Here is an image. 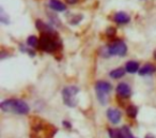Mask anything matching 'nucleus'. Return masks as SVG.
<instances>
[{"label": "nucleus", "mask_w": 156, "mask_h": 138, "mask_svg": "<svg viewBox=\"0 0 156 138\" xmlns=\"http://www.w3.org/2000/svg\"><path fill=\"white\" fill-rule=\"evenodd\" d=\"M0 108L3 111L8 112H14L18 114H27L30 110L28 104L22 100H5L0 104Z\"/></svg>", "instance_id": "nucleus-1"}, {"label": "nucleus", "mask_w": 156, "mask_h": 138, "mask_svg": "<svg viewBox=\"0 0 156 138\" xmlns=\"http://www.w3.org/2000/svg\"><path fill=\"white\" fill-rule=\"evenodd\" d=\"M57 35V34H55ZM55 35L51 34H42V37L40 38V43H39V48L44 52L47 53H52L56 49H58V47L60 46L59 42L55 39Z\"/></svg>", "instance_id": "nucleus-2"}, {"label": "nucleus", "mask_w": 156, "mask_h": 138, "mask_svg": "<svg viewBox=\"0 0 156 138\" xmlns=\"http://www.w3.org/2000/svg\"><path fill=\"white\" fill-rule=\"evenodd\" d=\"M112 90V86L107 82H98L95 84V91L101 104L105 105L108 102V94Z\"/></svg>", "instance_id": "nucleus-3"}, {"label": "nucleus", "mask_w": 156, "mask_h": 138, "mask_svg": "<svg viewBox=\"0 0 156 138\" xmlns=\"http://www.w3.org/2000/svg\"><path fill=\"white\" fill-rule=\"evenodd\" d=\"M105 53H107V56H125L127 52L125 43L122 41H117L111 43L107 47H105Z\"/></svg>", "instance_id": "nucleus-4"}, {"label": "nucleus", "mask_w": 156, "mask_h": 138, "mask_svg": "<svg viewBox=\"0 0 156 138\" xmlns=\"http://www.w3.org/2000/svg\"><path fill=\"white\" fill-rule=\"evenodd\" d=\"M79 89L75 86H69L65 87L62 91V96H63V101H64V104L69 107H74L76 105V100L75 96L78 93Z\"/></svg>", "instance_id": "nucleus-5"}, {"label": "nucleus", "mask_w": 156, "mask_h": 138, "mask_svg": "<svg viewBox=\"0 0 156 138\" xmlns=\"http://www.w3.org/2000/svg\"><path fill=\"white\" fill-rule=\"evenodd\" d=\"M35 25H37V30L41 31L42 34H57L56 31L54 30V28H52V27H50L49 25L43 23L42 20H37V22H35Z\"/></svg>", "instance_id": "nucleus-6"}, {"label": "nucleus", "mask_w": 156, "mask_h": 138, "mask_svg": "<svg viewBox=\"0 0 156 138\" xmlns=\"http://www.w3.org/2000/svg\"><path fill=\"white\" fill-rule=\"evenodd\" d=\"M117 93L122 97H129L132 94V90H130V87L128 86L125 82H121V84L118 85L117 87Z\"/></svg>", "instance_id": "nucleus-7"}, {"label": "nucleus", "mask_w": 156, "mask_h": 138, "mask_svg": "<svg viewBox=\"0 0 156 138\" xmlns=\"http://www.w3.org/2000/svg\"><path fill=\"white\" fill-rule=\"evenodd\" d=\"M107 117H108L110 122H112L113 124H117L121 120V112L118 109H115V108H109L107 110Z\"/></svg>", "instance_id": "nucleus-8"}, {"label": "nucleus", "mask_w": 156, "mask_h": 138, "mask_svg": "<svg viewBox=\"0 0 156 138\" xmlns=\"http://www.w3.org/2000/svg\"><path fill=\"white\" fill-rule=\"evenodd\" d=\"M49 7L56 12H64L66 10V5L60 0H49Z\"/></svg>", "instance_id": "nucleus-9"}, {"label": "nucleus", "mask_w": 156, "mask_h": 138, "mask_svg": "<svg viewBox=\"0 0 156 138\" xmlns=\"http://www.w3.org/2000/svg\"><path fill=\"white\" fill-rule=\"evenodd\" d=\"M113 20L119 25H124V24H127L130 20V18H129V16L126 13H124V12H118V13H115V15L113 16Z\"/></svg>", "instance_id": "nucleus-10"}, {"label": "nucleus", "mask_w": 156, "mask_h": 138, "mask_svg": "<svg viewBox=\"0 0 156 138\" xmlns=\"http://www.w3.org/2000/svg\"><path fill=\"white\" fill-rule=\"evenodd\" d=\"M155 71H156V67H154L153 64H150L149 63V64L143 65V67L138 71V73H139V75L144 76V75H151V74H153Z\"/></svg>", "instance_id": "nucleus-11"}, {"label": "nucleus", "mask_w": 156, "mask_h": 138, "mask_svg": "<svg viewBox=\"0 0 156 138\" xmlns=\"http://www.w3.org/2000/svg\"><path fill=\"white\" fill-rule=\"evenodd\" d=\"M125 70L128 73H136L137 71H139V63L136 62V61H128L125 65Z\"/></svg>", "instance_id": "nucleus-12"}, {"label": "nucleus", "mask_w": 156, "mask_h": 138, "mask_svg": "<svg viewBox=\"0 0 156 138\" xmlns=\"http://www.w3.org/2000/svg\"><path fill=\"white\" fill-rule=\"evenodd\" d=\"M125 72H126V70L123 69V67H118V69L111 71L110 73H109V76H110L111 78H113V79H118V78L123 77V76L125 75Z\"/></svg>", "instance_id": "nucleus-13"}, {"label": "nucleus", "mask_w": 156, "mask_h": 138, "mask_svg": "<svg viewBox=\"0 0 156 138\" xmlns=\"http://www.w3.org/2000/svg\"><path fill=\"white\" fill-rule=\"evenodd\" d=\"M39 43H40V40H37V38L34 37V35H31V37H29L27 39V45L32 48L39 47Z\"/></svg>", "instance_id": "nucleus-14"}, {"label": "nucleus", "mask_w": 156, "mask_h": 138, "mask_svg": "<svg viewBox=\"0 0 156 138\" xmlns=\"http://www.w3.org/2000/svg\"><path fill=\"white\" fill-rule=\"evenodd\" d=\"M126 112H127V114L130 117V118H135V117L137 116V114H138V108L136 107V106H128L127 109H126Z\"/></svg>", "instance_id": "nucleus-15"}, {"label": "nucleus", "mask_w": 156, "mask_h": 138, "mask_svg": "<svg viewBox=\"0 0 156 138\" xmlns=\"http://www.w3.org/2000/svg\"><path fill=\"white\" fill-rule=\"evenodd\" d=\"M0 22L3 23V24H5V25H8L10 23L9 15H7V14H5V10H3L2 8L0 9Z\"/></svg>", "instance_id": "nucleus-16"}, {"label": "nucleus", "mask_w": 156, "mask_h": 138, "mask_svg": "<svg viewBox=\"0 0 156 138\" xmlns=\"http://www.w3.org/2000/svg\"><path fill=\"white\" fill-rule=\"evenodd\" d=\"M121 131H122V133H123V138H135L134 136H133L130 129H128L127 126H123L121 129Z\"/></svg>", "instance_id": "nucleus-17"}, {"label": "nucleus", "mask_w": 156, "mask_h": 138, "mask_svg": "<svg viewBox=\"0 0 156 138\" xmlns=\"http://www.w3.org/2000/svg\"><path fill=\"white\" fill-rule=\"evenodd\" d=\"M115 33V29H113V28H108V29H107L106 34L108 35V37H111V35H113Z\"/></svg>", "instance_id": "nucleus-18"}, {"label": "nucleus", "mask_w": 156, "mask_h": 138, "mask_svg": "<svg viewBox=\"0 0 156 138\" xmlns=\"http://www.w3.org/2000/svg\"><path fill=\"white\" fill-rule=\"evenodd\" d=\"M69 5H74V3H76V2H78L79 0H65Z\"/></svg>", "instance_id": "nucleus-19"}, {"label": "nucleus", "mask_w": 156, "mask_h": 138, "mask_svg": "<svg viewBox=\"0 0 156 138\" xmlns=\"http://www.w3.org/2000/svg\"><path fill=\"white\" fill-rule=\"evenodd\" d=\"M154 57H155V59H156V52L154 53Z\"/></svg>", "instance_id": "nucleus-20"}, {"label": "nucleus", "mask_w": 156, "mask_h": 138, "mask_svg": "<svg viewBox=\"0 0 156 138\" xmlns=\"http://www.w3.org/2000/svg\"><path fill=\"white\" fill-rule=\"evenodd\" d=\"M145 138H153V137H151V136H147V137H145Z\"/></svg>", "instance_id": "nucleus-21"}]
</instances>
